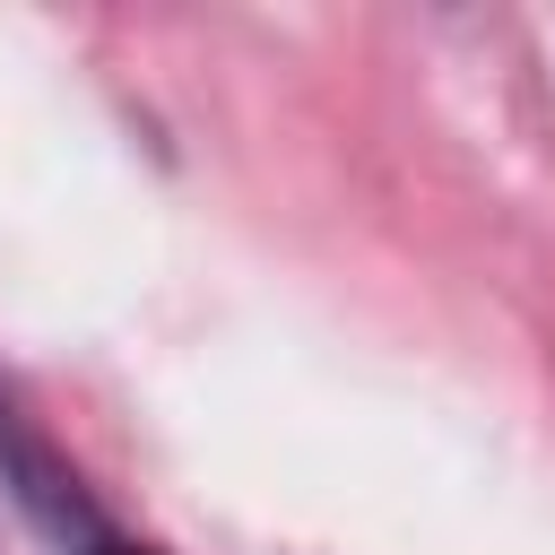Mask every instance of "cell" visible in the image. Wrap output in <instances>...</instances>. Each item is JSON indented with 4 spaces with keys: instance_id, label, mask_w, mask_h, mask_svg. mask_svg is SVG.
I'll return each instance as SVG.
<instances>
[{
    "instance_id": "6da1fadb",
    "label": "cell",
    "mask_w": 555,
    "mask_h": 555,
    "mask_svg": "<svg viewBox=\"0 0 555 555\" xmlns=\"http://www.w3.org/2000/svg\"><path fill=\"white\" fill-rule=\"evenodd\" d=\"M87 555H147V546H87Z\"/></svg>"
}]
</instances>
